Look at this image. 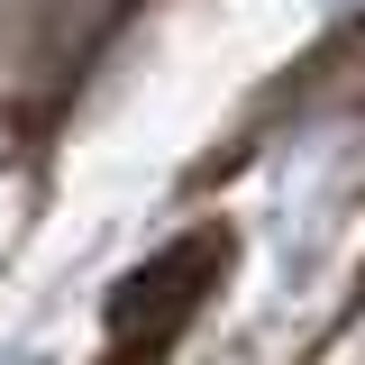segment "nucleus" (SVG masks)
I'll use <instances>...</instances> for the list:
<instances>
[{"label": "nucleus", "instance_id": "obj_1", "mask_svg": "<svg viewBox=\"0 0 365 365\" xmlns=\"http://www.w3.org/2000/svg\"><path fill=\"white\" fill-rule=\"evenodd\" d=\"M220 274H228V228H182L174 247H155V256L110 292V356L119 365L165 356L182 329L201 319V302L220 292Z\"/></svg>", "mask_w": 365, "mask_h": 365}]
</instances>
